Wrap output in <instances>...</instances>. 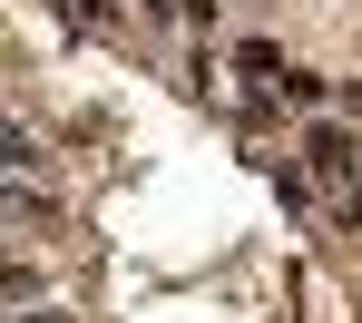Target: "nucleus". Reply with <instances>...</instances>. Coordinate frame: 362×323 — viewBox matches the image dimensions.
Returning <instances> with one entry per match:
<instances>
[{
	"label": "nucleus",
	"instance_id": "1",
	"mask_svg": "<svg viewBox=\"0 0 362 323\" xmlns=\"http://www.w3.org/2000/svg\"><path fill=\"white\" fill-rule=\"evenodd\" d=\"M303 167H313V177H353L362 147H353L343 128H303Z\"/></svg>",
	"mask_w": 362,
	"mask_h": 323
},
{
	"label": "nucleus",
	"instance_id": "7",
	"mask_svg": "<svg viewBox=\"0 0 362 323\" xmlns=\"http://www.w3.org/2000/svg\"><path fill=\"white\" fill-rule=\"evenodd\" d=\"M343 225H353V235H362V187H353V206H343Z\"/></svg>",
	"mask_w": 362,
	"mask_h": 323
},
{
	"label": "nucleus",
	"instance_id": "6",
	"mask_svg": "<svg viewBox=\"0 0 362 323\" xmlns=\"http://www.w3.org/2000/svg\"><path fill=\"white\" fill-rule=\"evenodd\" d=\"M343 118H362V78H343Z\"/></svg>",
	"mask_w": 362,
	"mask_h": 323
},
{
	"label": "nucleus",
	"instance_id": "2",
	"mask_svg": "<svg viewBox=\"0 0 362 323\" xmlns=\"http://www.w3.org/2000/svg\"><path fill=\"white\" fill-rule=\"evenodd\" d=\"M40 167H49V147L20 128V118H0V177H40Z\"/></svg>",
	"mask_w": 362,
	"mask_h": 323
},
{
	"label": "nucleus",
	"instance_id": "4",
	"mask_svg": "<svg viewBox=\"0 0 362 323\" xmlns=\"http://www.w3.org/2000/svg\"><path fill=\"white\" fill-rule=\"evenodd\" d=\"M235 69H245V78H284V69H294V59H284L274 40H245V49H235Z\"/></svg>",
	"mask_w": 362,
	"mask_h": 323
},
{
	"label": "nucleus",
	"instance_id": "3",
	"mask_svg": "<svg viewBox=\"0 0 362 323\" xmlns=\"http://www.w3.org/2000/svg\"><path fill=\"white\" fill-rule=\"evenodd\" d=\"M40 294H49L40 264H10V255H0V304H40Z\"/></svg>",
	"mask_w": 362,
	"mask_h": 323
},
{
	"label": "nucleus",
	"instance_id": "5",
	"mask_svg": "<svg viewBox=\"0 0 362 323\" xmlns=\"http://www.w3.org/2000/svg\"><path fill=\"white\" fill-rule=\"evenodd\" d=\"M10 323H78V314H59V304H49V294H40V304H30V314H10Z\"/></svg>",
	"mask_w": 362,
	"mask_h": 323
}]
</instances>
